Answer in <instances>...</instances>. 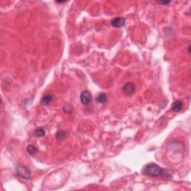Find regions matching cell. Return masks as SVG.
<instances>
[{"mask_svg":"<svg viewBox=\"0 0 191 191\" xmlns=\"http://www.w3.org/2000/svg\"><path fill=\"white\" fill-rule=\"evenodd\" d=\"M164 173V170L155 163L148 164L143 167V174L150 177H158Z\"/></svg>","mask_w":191,"mask_h":191,"instance_id":"cell-1","label":"cell"},{"mask_svg":"<svg viewBox=\"0 0 191 191\" xmlns=\"http://www.w3.org/2000/svg\"><path fill=\"white\" fill-rule=\"evenodd\" d=\"M16 174L22 178L28 180L31 178V170L28 167L24 165H19L16 168Z\"/></svg>","mask_w":191,"mask_h":191,"instance_id":"cell-2","label":"cell"},{"mask_svg":"<svg viewBox=\"0 0 191 191\" xmlns=\"http://www.w3.org/2000/svg\"><path fill=\"white\" fill-rule=\"evenodd\" d=\"M81 102L84 105H88L90 104L93 100V96L89 90H84L82 91L80 95Z\"/></svg>","mask_w":191,"mask_h":191,"instance_id":"cell-3","label":"cell"},{"mask_svg":"<svg viewBox=\"0 0 191 191\" xmlns=\"http://www.w3.org/2000/svg\"><path fill=\"white\" fill-rule=\"evenodd\" d=\"M122 91H123L124 93L127 96H131L135 92V85L133 82H127L125 84L122 86Z\"/></svg>","mask_w":191,"mask_h":191,"instance_id":"cell-4","label":"cell"},{"mask_svg":"<svg viewBox=\"0 0 191 191\" xmlns=\"http://www.w3.org/2000/svg\"><path fill=\"white\" fill-rule=\"evenodd\" d=\"M125 19L123 17H116L112 20L111 25L114 28H121L125 25Z\"/></svg>","mask_w":191,"mask_h":191,"instance_id":"cell-5","label":"cell"},{"mask_svg":"<svg viewBox=\"0 0 191 191\" xmlns=\"http://www.w3.org/2000/svg\"><path fill=\"white\" fill-rule=\"evenodd\" d=\"M53 95L50 93L45 94L43 97L40 99V104H43V105H46V104H49L51 101L53 100Z\"/></svg>","mask_w":191,"mask_h":191,"instance_id":"cell-6","label":"cell"},{"mask_svg":"<svg viewBox=\"0 0 191 191\" xmlns=\"http://www.w3.org/2000/svg\"><path fill=\"white\" fill-rule=\"evenodd\" d=\"M182 107H183V102L181 100H176L172 104L171 110L175 112H178L181 110Z\"/></svg>","mask_w":191,"mask_h":191,"instance_id":"cell-7","label":"cell"},{"mask_svg":"<svg viewBox=\"0 0 191 191\" xmlns=\"http://www.w3.org/2000/svg\"><path fill=\"white\" fill-rule=\"evenodd\" d=\"M107 94L104 93H99L97 96V101L98 103H101V104H104L107 101Z\"/></svg>","mask_w":191,"mask_h":191,"instance_id":"cell-8","label":"cell"},{"mask_svg":"<svg viewBox=\"0 0 191 191\" xmlns=\"http://www.w3.org/2000/svg\"><path fill=\"white\" fill-rule=\"evenodd\" d=\"M55 137H56L57 140H65L66 137H67V133L64 131H63V130H59V131H57Z\"/></svg>","mask_w":191,"mask_h":191,"instance_id":"cell-9","label":"cell"},{"mask_svg":"<svg viewBox=\"0 0 191 191\" xmlns=\"http://www.w3.org/2000/svg\"><path fill=\"white\" fill-rule=\"evenodd\" d=\"M27 152L28 154L31 155H34L36 154H37L38 152V149L37 147L34 146V145H28V147H27Z\"/></svg>","mask_w":191,"mask_h":191,"instance_id":"cell-10","label":"cell"},{"mask_svg":"<svg viewBox=\"0 0 191 191\" xmlns=\"http://www.w3.org/2000/svg\"><path fill=\"white\" fill-rule=\"evenodd\" d=\"M45 134H46V131H45L44 128H40V127L37 128L34 131V135L37 137H43V136H45Z\"/></svg>","mask_w":191,"mask_h":191,"instance_id":"cell-11","label":"cell"},{"mask_svg":"<svg viewBox=\"0 0 191 191\" xmlns=\"http://www.w3.org/2000/svg\"><path fill=\"white\" fill-rule=\"evenodd\" d=\"M63 109H64V111L65 112V113H68V114H70V113H71L72 110H73V108H72L71 106H70V105H65V106H64V107H63Z\"/></svg>","mask_w":191,"mask_h":191,"instance_id":"cell-12","label":"cell"},{"mask_svg":"<svg viewBox=\"0 0 191 191\" xmlns=\"http://www.w3.org/2000/svg\"><path fill=\"white\" fill-rule=\"evenodd\" d=\"M169 3H170V1H158V4H169Z\"/></svg>","mask_w":191,"mask_h":191,"instance_id":"cell-13","label":"cell"}]
</instances>
